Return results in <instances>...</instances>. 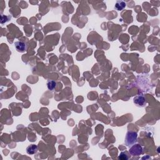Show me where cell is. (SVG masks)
Here are the masks:
<instances>
[{"label": "cell", "instance_id": "1", "mask_svg": "<svg viewBox=\"0 0 160 160\" xmlns=\"http://www.w3.org/2000/svg\"><path fill=\"white\" fill-rule=\"evenodd\" d=\"M138 134L136 132L128 131L125 138V144L128 147H131L137 141Z\"/></svg>", "mask_w": 160, "mask_h": 160}, {"label": "cell", "instance_id": "8", "mask_svg": "<svg viewBox=\"0 0 160 160\" xmlns=\"http://www.w3.org/2000/svg\"><path fill=\"white\" fill-rule=\"evenodd\" d=\"M119 159L122 160H126L129 159V156L128 155V153L126 151L121 153L119 156Z\"/></svg>", "mask_w": 160, "mask_h": 160}, {"label": "cell", "instance_id": "6", "mask_svg": "<svg viewBox=\"0 0 160 160\" xmlns=\"http://www.w3.org/2000/svg\"><path fill=\"white\" fill-rule=\"evenodd\" d=\"M126 7V3L123 1H117L115 4V9L118 11H121Z\"/></svg>", "mask_w": 160, "mask_h": 160}, {"label": "cell", "instance_id": "7", "mask_svg": "<svg viewBox=\"0 0 160 160\" xmlns=\"http://www.w3.org/2000/svg\"><path fill=\"white\" fill-rule=\"evenodd\" d=\"M56 83L54 81H51L50 80L47 82V87L48 89H50V91H53V90L56 88Z\"/></svg>", "mask_w": 160, "mask_h": 160}, {"label": "cell", "instance_id": "3", "mask_svg": "<svg viewBox=\"0 0 160 160\" xmlns=\"http://www.w3.org/2000/svg\"><path fill=\"white\" fill-rule=\"evenodd\" d=\"M133 102L138 107H144L145 106L147 102H146L145 98L142 95H138L135 96L133 99Z\"/></svg>", "mask_w": 160, "mask_h": 160}, {"label": "cell", "instance_id": "5", "mask_svg": "<svg viewBox=\"0 0 160 160\" xmlns=\"http://www.w3.org/2000/svg\"><path fill=\"white\" fill-rule=\"evenodd\" d=\"M38 147L35 145H31L26 148V153L28 155H34L36 153Z\"/></svg>", "mask_w": 160, "mask_h": 160}, {"label": "cell", "instance_id": "2", "mask_svg": "<svg viewBox=\"0 0 160 160\" xmlns=\"http://www.w3.org/2000/svg\"><path fill=\"white\" fill-rule=\"evenodd\" d=\"M129 153L132 156H140L143 153V148L140 145L134 144L130 148Z\"/></svg>", "mask_w": 160, "mask_h": 160}, {"label": "cell", "instance_id": "4", "mask_svg": "<svg viewBox=\"0 0 160 160\" xmlns=\"http://www.w3.org/2000/svg\"><path fill=\"white\" fill-rule=\"evenodd\" d=\"M16 50L20 53H23L27 50V44L23 41H16L15 43Z\"/></svg>", "mask_w": 160, "mask_h": 160}]
</instances>
